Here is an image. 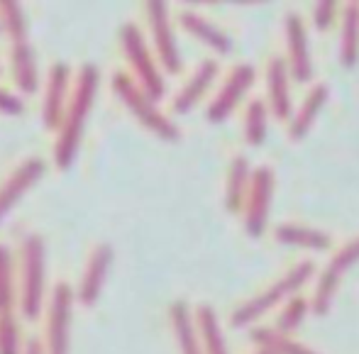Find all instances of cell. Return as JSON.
I'll return each instance as SVG.
<instances>
[{
    "mask_svg": "<svg viewBox=\"0 0 359 354\" xmlns=\"http://www.w3.org/2000/svg\"><path fill=\"white\" fill-rule=\"evenodd\" d=\"M144 15H147V25H149L151 49H154L156 59H159L161 71L171 76L181 74L184 57H181L179 42H176L169 5L164 0H149V3H144Z\"/></svg>",
    "mask_w": 359,
    "mask_h": 354,
    "instance_id": "cell-9",
    "label": "cell"
},
{
    "mask_svg": "<svg viewBox=\"0 0 359 354\" xmlns=\"http://www.w3.org/2000/svg\"><path fill=\"white\" fill-rule=\"evenodd\" d=\"M255 354H274V352H271V350H264V347H259V350H257Z\"/></svg>",
    "mask_w": 359,
    "mask_h": 354,
    "instance_id": "cell-32",
    "label": "cell"
},
{
    "mask_svg": "<svg viewBox=\"0 0 359 354\" xmlns=\"http://www.w3.org/2000/svg\"><path fill=\"white\" fill-rule=\"evenodd\" d=\"M25 113V100L18 93L8 88H0V115H10V118H18Z\"/></svg>",
    "mask_w": 359,
    "mask_h": 354,
    "instance_id": "cell-30",
    "label": "cell"
},
{
    "mask_svg": "<svg viewBox=\"0 0 359 354\" xmlns=\"http://www.w3.org/2000/svg\"><path fill=\"white\" fill-rule=\"evenodd\" d=\"M18 291L22 320H37L47 311V242L37 232L22 237L18 250Z\"/></svg>",
    "mask_w": 359,
    "mask_h": 354,
    "instance_id": "cell-3",
    "label": "cell"
},
{
    "mask_svg": "<svg viewBox=\"0 0 359 354\" xmlns=\"http://www.w3.org/2000/svg\"><path fill=\"white\" fill-rule=\"evenodd\" d=\"M308 311H311V303L306 301V298L301 296H293L288 298L284 303V308H281L279 318H276V330L284 332V335H293V332L298 330V327L303 325V320H306Z\"/></svg>",
    "mask_w": 359,
    "mask_h": 354,
    "instance_id": "cell-28",
    "label": "cell"
},
{
    "mask_svg": "<svg viewBox=\"0 0 359 354\" xmlns=\"http://www.w3.org/2000/svg\"><path fill=\"white\" fill-rule=\"evenodd\" d=\"M113 259L115 250L110 242H98L88 252V259H86L79 286H76V303H81L83 308H93L98 303L100 293L105 288V279H108L110 269H113Z\"/></svg>",
    "mask_w": 359,
    "mask_h": 354,
    "instance_id": "cell-15",
    "label": "cell"
},
{
    "mask_svg": "<svg viewBox=\"0 0 359 354\" xmlns=\"http://www.w3.org/2000/svg\"><path fill=\"white\" fill-rule=\"evenodd\" d=\"M120 47H123V57L130 67V76L137 81V86L149 98H154L159 103L166 93L164 71H161L159 59H156L154 49L147 42L140 25L125 22L120 27Z\"/></svg>",
    "mask_w": 359,
    "mask_h": 354,
    "instance_id": "cell-7",
    "label": "cell"
},
{
    "mask_svg": "<svg viewBox=\"0 0 359 354\" xmlns=\"http://www.w3.org/2000/svg\"><path fill=\"white\" fill-rule=\"evenodd\" d=\"M98 90H100L98 64H93V62L81 64V69L76 71V79H74V90H72V100H69V108H67V113H64V120H62V125H59L57 135H54L52 159L59 171H69L76 164L81 142H83L86 123H88V115L93 113Z\"/></svg>",
    "mask_w": 359,
    "mask_h": 354,
    "instance_id": "cell-1",
    "label": "cell"
},
{
    "mask_svg": "<svg viewBox=\"0 0 359 354\" xmlns=\"http://www.w3.org/2000/svg\"><path fill=\"white\" fill-rule=\"evenodd\" d=\"M18 264L8 245L0 242V354H22L27 337L20 325Z\"/></svg>",
    "mask_w": 359,
    "mask_h": 354,
    "instance_id": "cell-6",
    "label": "cell"
},
{
    "mask_svg": "<svg viewBox=\"0 0 359 354\" xmlns=\"http://www.w3.org/2000/svg\"><path fill=\"white\" fill-rule=\"evenodd\" d=\"M0 18H3L5 37H8V57L15 88L25 95H32L39 88V64L32 39H29V25L22 3L0 0Z\"/></svg>",
    "mask_w": 359,
    "mask_h": 354,
    "instance_id": "cell-2",
    "label": "cell"
},
{
    "mask_svg": "<svg viewBox=\"0 0 359 354\" xmlns=\"http://www.w3.org/2000/svg\"><path fill=\"white\" fill-rule=\"evenodd\" d=\"M355 264H359V235L352 237L350 242H345V245L335 252V257L327 261V266L320 271V276H318L316 293H313V301H311V311L316 313L318 318H325L327 313H330L342 276Z\"/></svg>",
    "mask_w": 359,
    "mask_h": 354,
    "instance_id": "cell-10",
    "label": "cell"
},
{
    "mask_svg": "<svg viewBox=\"0 0 359 354\" xmlns=\"http://www.w3.org/2000/svg\"><path fill=\"white\" fill-rule=\"evenodd\" d=\"M327 98H330V88H327V83H316L311 90L306 93V98H303L301 108L293 113L291 123H288V137L293 142H301L306 137L308 132H311L313 123L318 120V115H320V110L325 108Z\"/></svg>",
    "mask_w": 359,
    "mask_h": 354,
    "instance_id": "cell-21",
    "label": "cell"
},
{
    "mask_svg": "<svg viewBox=\"0 0 359 354\" xmlns=\"http://www.w3.org/2000/svg\"><path fill=\"white\" fill-rule=\"evenodd\" d=\"M274 240L286 247H298V250L311 252H327L332 247V237L318 227L298 225V222H284L274 230Z\"/></svg>",
    "mask_w": 359,
    "mask_h": 354,
    "instance_id": "cell-23",
    "label": "cell"
},
{
    "mask_svg": "<svg viewBox=\"0 0 359 354\" xmlns=\"http://www.w3.org/2000/svg\"><path fill=\"white\" fill-rule=\"evenodd\" d=\"M76 74L67 62H54L44 79V93H42V123L47 132L57 135L59 125L64 120V113L69 108L74 90Z\"/></svg>",
    "mask_w": 359,
    "mask_h": 354,
    "instance_id": "cell-11",
    "label": "cell"
},
{
    "mask_svg": "<svg viewBox=\"0 0 359 354\" xmlns=\"http://www.w3.org/2000/svg\"><path fill=\"white\" fill-rule=\"evenodd\" d=\"M44 174H47V161L42 156H27L0 181V225L22 203L25 196L44 179Z\"/></svg>",
    "mask_w": 359,
    "mask_h": 354,
    "instance_id": "cell-12",
    "label": "cell"
},
{
    "mask_svg": "<svg viewBox=\"0 0 359 354\" xmlns=\"http://www.w3.org/2000/svg\"><path fill=\"white\" fill-rule=\"evenodd\" d=\"M340 62L345 69H355L359 62V5L357 3H347L345 10H342Z\"/></svg>",
    "mask_w": 359,
    "mask_h": 354,
    "instance_id": "cell-25",
    "label": "cell"
},
{
    "mask_svg": "<svg viewBox=\"0 0 359 354\" xmlns=\"http://www.w3.org/2000/svg\"><path fill=\"white\" fill-rule=\"evenodd\" d=\"M171 332H174L179 354H205L203 342H201L198 327H196V315L186 301H174L169 306Z\"/></svg>",
    "mask_w": 359,
    "mask_h": 354,
    "instance_id": "cell-20",
    "label": "cell"
},
{
    "mask_svg": "<svg viewBox=\"0 0 359 354\" xmlns=\"http://www.w3.org/2000/svg\"><path fill=\"white\" fill-rule=\"evenodd\" d=\"M276 176L271 166H259L252 174L250 196L245 203V230L250 237H262L269 222L271 198H274Z\"/></svg>",
    "mask_w": 359,
    "mask_h": 354,
    "instance_id": "cell-13",
    "label": "cell"
},
{
    "mask_svg": "<svg viewBox=\"0 0 359 354\" xmlns=\"http://www.w3.org/2000/svg\"><path fill=\"white\" fill-rule=\"evenodd\" d=\"M0 71H3V67H0Z\"/></svg>",
    "mask_w": 359,
    "mask_h": 354,
    "instance_id": "cell-34",
    "label": "cell"
},
{
    "mask_svg": "<svg viewBox=\"0 0 359 354\" xmlns=\"http://www.w3.org/2000/svg\"><path fill=\"white\" fill-rule=\"evenodd\" d=\"M291 81L286 59H271L266 67V105H269V113L281 123H291L293 118Z\"/></svg>",
    "mask_w": 359,
    "mask_h": 354,
    "instance_id": "cell-17",
    "label": "cell"
},
{
    "mask_svg": "<svg viewBox=\"0 0 359 354\" xmlns=\"http://www.w3.org/2000/svg\"><path fill=\"white\" fill-rule=\"evenodd\" d=\"M286 27V64L291 71V79L296 83H311L313 81V59L308 47V32L303 18L296 13H288L284 20Z\"/></svg>",
    "mask_w": 359,
    "mask_h": 354,
    "instance_id": "cell-16",
    "label": "cell"
},
{
    "mask_svg": "<svg viewBox=\"0 0 359 354\" xmlns=\"http://www.w3.org/2000/svg\"><path fill=\"white\" fill-rule=\"evenodd\" d=\"M269 130V105L264 100H250L245 110V139L250 147H262Z\"/></svg>",
    "mask_w": 359,
    "mask_h": 354,
    "instance_id": "cell-27",
    "label": "cell"
},
{
    "mask_svg": "<svg viewBox=\"0 0 359 354\" xmlns=\"http://www.w3.org/2000/svg\"><path fill=\"white\" fill-rule=\"evenodd\" d=\"M194 315H196V327H198L201 342H203V352L205 354H230L215 308L208 306V303H201L194 311Z\"/></svg>",
    "mask_w": 359,
    "mask_h": 354,
    "instance_id": "cell-24",
    "label": "cell"
},
{
    "mask_svg": "<svg viewBox=\"0 0 359 354\" xmlns=\"http://www.w3.org/2000/svg\"><path fill=\"white\" fill-rule=\"evenodd\" d=\"M217 74H220V64H217L215 59H203V62L196 67L194 74L189 76V81L181 86L179 93L174 95V100H171V110H174L176 115L191 113V110H194L196 105L205 98V93L210 90V86L215 83Z\"/></svg>",
    "mask_w": 359,
    "mask_h": 354,
    "instance_id": "cell-18",
    "label": "cell"
},
{
    "mask_svg": "<svg viewBox=\"0 0 359 354\" xmlns=\"http://www.w3.org/2000/svg\"><path fill=\"white\" fill-rule=\"evenodd\" d=\"M250 340L255 342L257 347H264V350H271L274 354H318L311 347L301 345L298 340H293L291 335H284L276 327H252L250 330Z\"/></svg>",
    "mask_w": 359,
    "mask_h": 354,
    "instance_id": "cell-26",
    "label": "cell"
},
{
    "mask_svg": "<svg viewBox=\"0 0 359 354\" xmlns=\"http://www.w3.org/2000/svg\"><path fill=\"white\" fill-rule=\"evenodd\" d=\"M76 291L72 283H54L44 311V354H72V322H74Z\"/></svg>",
    "mask_w": 359,
    "mask_h": 354,
    "instance_id": "cell-8",
    "label": "cell"
},
{
    "mask_svg": "<svg viewBox=\"0 0 359 354\" xmlns=\"http://www.w3.org/2000/svg\"><path fill=\"white\" fill-rule=\"evenodd\" d=\"M22 354H44L42 340H39V337H27V342H25V350H22Z\"/></svg>",
    "mask_w": 359,
    "mask_h": 354,
    "instance_id": "cell-31",
    "label": "cell"
},
{
    "mask_svg": "<svg viewBox=\"0 0 359 354\" xmlns=\"http://www.w3.org/2000/svg\"><path fill=\"white\" fill-rule=\"evenodd\" d=\"M0 34H5V29H3V18H0Z\"/></svg>",
    "mask_w": 359,
    "mask_h": 354,
    "instance_id": "cell-33",
    "label": "cell"
},
{
    "mask_svg": "<svg viewBox=\"0 0 359 354\" xmlns=\"http://www.w3.org/2000/svg\"><path fill=\"white\" fill-rule=\"evenodd\" d=\"M316 274V264L313 261H298L296 266L286 271L281 279H276L266 291L252 296L250 301H245L240 308H235L230 315V325L232 327H250L255 325L259 318H264L269 311H274L276 306L286 303L288 298H293L308 281Z\"/></svg>",
    "mask_w": 359,
    "mask_h": 354,
    "instance_id": "cell-4",
    "label": "cell"
},
{
    "mask_svg": "<svg viewBox=\"0 0 359 354\" xmlns=\"http://www.w3.org/2000/svg\"><path fill=\"white\" fill-rule=\"evenodd\" d=\"M255 79H257V71L252 64H237V67H232L230 74H227L225 81H222L217 95L210 100L208 110H205L208 123H213V125L225 123V120L237 110V105H240V100L247 95V90L252 88Z\"/></svg>",
    "mask_w": 359,
    "mask_h": 354,
    "instance_id": "cell-14",
    "label": "cell"
},
{
    "mask_svg": "<svg viewBox=\"0 0 359 354\" xmlns=\"http://www.w3.org/2000/svg\"><path fill=\"white\" fill-rule=\"evenodd\" d=\"M179 25L184 32H189L194 39H198L201 44H205L210 52L220 54V57H225V54L232 52L230 34H227L225 29L217 27L215 22H210L208 18H203L201 13H196V10H181Z\"/></svg>",
    "mask_w": 359,
    "mask_h": 354,
    "instance_id": "cell-19",
    "label": "cell"
},
{
    "mask_svg": "<svg viewBox=\"0 0 359 354\" xmlns=\"http://www.w3.org/2000/svg\"><path fill=\"white\" fill-rule=\"evenodd\" d=\"M252 166L250 159L242 154H237L230 161V169H227V181H225V210L237 215L240 210H245L247 196H250L252 186Z\"/></svg>",
    "mask_w": 359,
    "mask_h": 354,
    "instance_id": "cell-22",
    "label": "cell"
},
{
    "mask_svg": "<svg viewBox=\"0 0 359 354\" xmlns=\"http://www.w3.org/2000/svg\"><path fill=\"white\" fill-rule=\"evenodd\" d=\"M335 18H337V3L335 0H323V3H318L316 10H313V25H316L318 32L330 29V25L335 22Z\"/></svg>",
    "mask_w": 359,
    "mask_h": 354,
    "instance_id": "cell-29",
    "label": "cell"
},
{
    "mask_svg": "<svg viewBox=\"0 0 359 354\" xmlns=\"http://www.w3.org/2000/svg\"><path fill=\"white\" fill-rule=\"evenodd\" d=\"M110 86H113V93L118 95V100L125 105V110H128L144 130H149L154 137H159L161 142L181 139L179 125L171 123V118L166 113H161L156 100L149 98V95L140 88L133 76L125 74V71H115L113 79H110Z\"/></svg>",
    "mask_w": 359,
    "mask_h": 354,
    "instance_id": "cell-5",
    "label": "cell"
}]
</instances>
